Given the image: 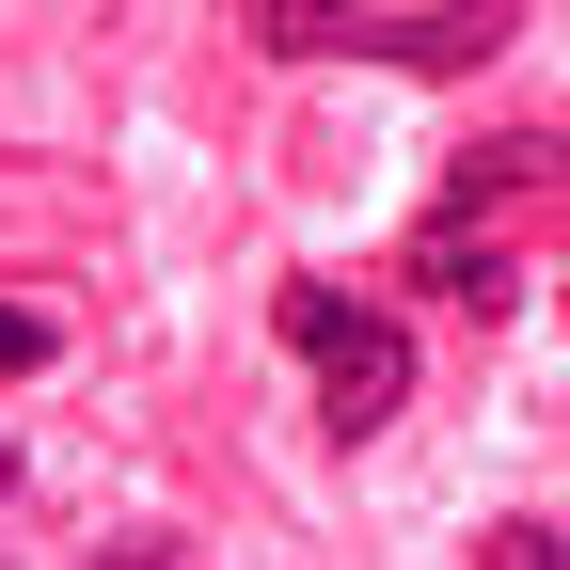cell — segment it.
<instances>
[{"mask_svg": "<svg viewBox=\"0 0 570 570\" xmlns=\"http://www.w3.org/2000/svg\"><path fill=\"white\" fill-rule=\"evenodd\" d=\"M554 175H570V142H539V127L475 142V159L428 190V223H412V285H428V302H460V317H508V302H523V269H508V206H539Z\"/></svg>", "mask_w": 570, "mask_h": 570, "instance_id": "obj_1", "label": "cell"}, {"mask_svg": "<svg viewBox=\"0 0 570 570\" xmlns=\"http://www.w3.org/2000/svg\"><path fill=\"white\" fill-rule=\"evenodd\" d=\"M269 333L302 348L333 444H381V428L412 412V317H396V302H365V285H333V269H285V285H269Z\"/></svg>", "mask_w": 570, "mask_h": 570, "instance_id": "obj_2", "label": "cell"}, {"mask_svg": "<svg viewBox=\"0 0 570 570\" xmlns=\"http://www.w3.org/2000/svg\"><path fill=\"white\" fill-rule=\"evenodd\" d=\"M238 17L269 63H412V80H475L523 32L508 0H412V17H381V0H238Z\"/></svg>", "mask_w": 570, "mask_h": 570, "instance_id": "obj_3", "label": "cell"}, {"mask_svg": "<svg viewBox=\"0 0 570 570\" xmlns=\"http://www.w3.org/2000/svg\"><path fill=\"white\" fill-rule=\"evenodd\" d=\"M32 365H63V333H48L32 302H0V381H32Z\"/></svg>", "mask_w": 570, "mask_h": 570, "instance_id": "obj_4", "label": "cell"}, {"mask_svg": "<svg viewBox=\"0 0 570 570\" xmlns=\"http://www.w3.org/2000/svg\"><path fill=\"white\" fill-rule=\"evenodd\" d=\"M491 570H570V539L554 523H491Z\"/></svg>", "mask_w": 570, "mask_h": 570, "instance_id": "obj_5", "label": "cell"}, {"mask_svg": "<svg viewBox=\"0 0 570 570\" xmlns=\"http://www.w3.org/2000/svg\"><path fill=\"white\" fill-rule=\"evenodd\" d=\"M96 570H190V554H175V539H111Z\"/></svg>", "mask_w": 570, "mask_h": 570, "instance_id": "obj_6", "label": "cell"}, {"mask_svg": "<svg viewBox=\"0 0 570 570\" xmlns=\"http://www.w3.org/2000/svg\"><path fill=\"white\" fill-rule=\"evenodd\" d=\"M0 491H17V444H0Z\"/></svg>", "mask_w": 570, "mask_h": 570, "instance_id": "obj_7", "label": "cell"}]
</instances>
